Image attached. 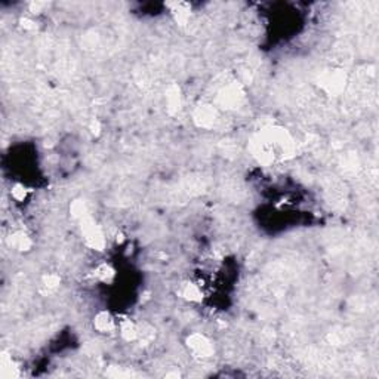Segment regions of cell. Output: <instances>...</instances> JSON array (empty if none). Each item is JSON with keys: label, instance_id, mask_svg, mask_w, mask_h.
Segmentation results:
<instances>
[{"label": "cell", "instance_id": "15", "mask_svg": "<svg viewBox=\"0 0 379 379\" xmlns=\"http://www.w3.org/2000/svg\"><path fill=\"white\" fill-rule=\"evenodd\" d=\"M45 6H46V3H43V2H33V3H30V11L33 14H40Z\"/></svg>", "mask_w": 379, "mask_h": 379}, {"label": "cell", "instance_id": "2", "mask_svg": "<svg viewBox=\"0 0 379 379\" xmlns=\"http://www.w3.org/2000/svg\"><path fill=\"white\" fill-rule=\"evenodd\" d=\"M241 100H243L241 87L237 83H231L219 92L216 103L219 107L230 110V108H236L237 105H240Z\"/></svg>", "mask_w": 379, "mask_h": 379}, {"label": "cell", "instance_id": "1", "mask_svg": "<svg viewBox=\"0 0 379 379\" xmlns=\"http://www.w3.org/2000/svg\"><path fill=\"white\" fill-rule=\"evenodd\" d=\"M80 225H82L83 237L86 240L87 246H90L95 250H103L104 246H105V239H104L103 231H101V228L98 225L93 223L90 215L82 218Z\"/></svg>", "mask_w": 379, "mask_h": 379}, {"label": "cell", "instance_id": "13", "mask_svg": "<svg viewBox=\"0 0 379 379\" xmlns=\"http://www.w3.org/2000/svg\"><path fill=\"white\" fill-rule=\"evenodd\" d=\"M59 277L56 276V274H48V276L43 277V283H45V286L48 288V289H55V288H58L59 286Z\"/></svg>", "mask_w": 379, "mask_h": 379}, {"label": "cell", "instance_id": "10", "mask_svg": "<svg viewBox=\"0 0 379 379\" xmlns=\"http://www.w3.org/2000/svg\"><path fill=\"white\" fill-rule=\"evenodd\" d=\"M11 244H12L14 247L19 249V250H28V249L31 247V240H30L25 234H22V233H17V234H14V236H12V239H11Z\"/></svg>", "mask_w": 379, "mask_h": 379}, {"label": "cell", "instance_id": "9", "mask_svg": "<svg viewBox=\"0 0 379 379\" xmlns=\"http://www.w3.org/2000/svg\"><path fill=\"white\" fill-rule=\"evenodd\" d=\"M120 333L126 341H134V339L138 338L139 330L131 320H128V322H123V323H121Z\"/></svg>", "mask_w": 379, "mask_h": 379}, {"label": "cell", "instance_id": "6", "mask_svg": "<svg viewBox=\"0 0 379 379\" xmlns=\"http://www.w3.org/2000/svg\"><path fill=\"white\" fill-rule=\"evenodd\" d=\"M93 326L98 332H103V333H108L114 329V320L113 317L110 315V312L107 311H103L100 314H97L95 320H93Z\"/></svg>", "mask_w": 379, "mask_h": 379}, {"label": "cell", "instance_id": "12", "mask_svg": "<svg viewBox=\"0 0 379 379\" xmlns=\"http://www.w3.org/2000/svg\"><path fill=\"white\" fill-rule=\"evenodd\" d=\"M95 274H97V277H100L103 281H110V280L114 277V270H113L110 265L104 264V265H101V267L95 271Z\"/></svg>", "mask_w": 379, "mask_h": 379}, {"label": "cell", "instance_id": "11", "mask_svg": "<svg viewBox=\"0 0 379 379\" xmlns=\"http://www.w3.org/2000/svg\"><path fill=\"white\" fill-rule=\"evenodd\" d=\"M182 295L190 299V301H202V292H200V289L196 286V285H187L185 288H184V292Z\"/></svg>", "mask_w": 379, "mask_h": 379}, {"label": "cell", "instance_id": "5", "mask_svg": "<svg viewBox=\"0 0 379 379\" xmlns=\"http://www.w3.org/2000/svg\"><path fill=\"white\" fill-rule=\"evenodd\" d=\"M322 85L329 93L338 95L345 86V74L341 71H330L322 79Z\"/></svg>", "mask_w": 379, "mask_h": 379}, {"label": "cell", "instance_id": "3", "mask_svg": "<svg viewBox=\"0 0 379 379\" xmlns=\"http://www.w3.org/2000/svg\"><path fill=\"white\" fill-rule=\"evenodd\" d=\"M190 350L197 356V357H210L213 354V345L202 333H193L187 339Z\"/></svg>", "mask_w": 379, "mask_h": 379}, {"label": "cell", "instance_id": "4", "mask_svg": "<svg viewBox=\"0 0 379 379\" xmlns=\"http://www.w3.org/2000/svg\"><path fill=\"white\" fill-rule=\"evenodd\" d=\"M218 119V111L213 105H200L194 111V121L200 128H212Z\"/></svg>", "mask_w": 379, "mask_h": 379}, {"label": "cell", "instance_id": "8", "mask_svg": "<svg viewBox=\"0 0 379 379\" xmlns=\"http://www.w3.org/2000/svg\"><path fill=\"white\" fill-rule=\"evenodd\" d=\"M172 14L173 17H175V19H176V22H178L179 25H185L190 18V6L187 3H182V2L173 3Z\"/></svg>", "mask_w": 379, "mask_h": 379}, {"label": "cell", "instance_id": "7", "mask_svg": "<svg viewBox=\"0 0 379 379\" xmlns=\"http://www.w3.org/2000/svg\"><path fill=\"white\" fill-rule=\"evenodd\" d=\"M166 103H168L169 113H176L181 108V93H179V87L176 85L168 87V90H166Z\"/></svg>", "mask_w": 379, "mask_h": 379}, {"label": "cell", "instance_id": "14", "mask_svg": "<svg viewBox=\"0 0 379 379\" xmlns=\"http://www.w3.org/2000/svg\"><path fill=\"white\" fill-rule=\"evenodd\" d=\"M12 197L17 200V202H22L24 199H25V194H27V190L24 188V185H19V184H17L14 188H12Z\"/></svg>", "mask_w": 379, "mask_h": 379}]
</instances>
